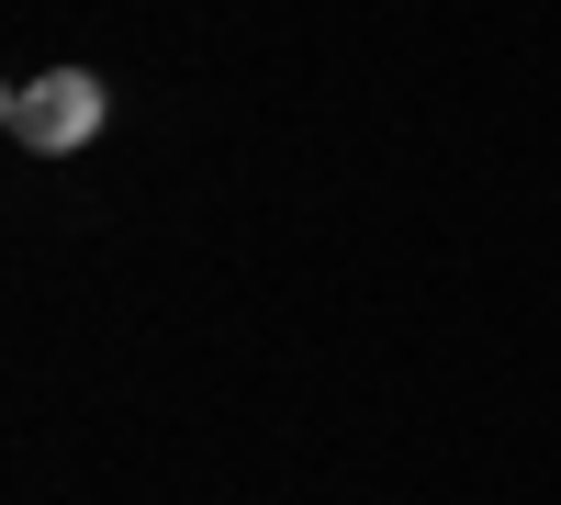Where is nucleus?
Listing matches in <instances>:
<instances>
[{
	"label": "nucleus",
	"instance_id": "nucleus-1",
	"mask_svg": "<svg viewBox=\"0 0 561 505\" xmlns=\"http://www.w3.org/2000/svg\"><path fill=\"white\" fill-rule=\"evenodd\" d=\"M102 79L90 68H45V79H12V102H0V124H12V147L34 158H79L90 135H102Z\"/></svg>",
	"mask_w": 561,
	"mask_h": 505
}]
</instances>
